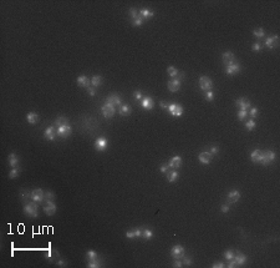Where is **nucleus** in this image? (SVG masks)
<instances>
[{"mask_svg":"<svg viewBox=\"0 0 280 268\" xmlns=\"http://www.w3.org/2000/svg\"><path fill=\"white\" fill-rule=\"evenodd\" d=\"M24 212L25 214H28L30 217H34L36 218L39 216V206H38V202H34V201H29L24 204Z\"/></svg>","mask_w":280,"mask_h":268,"instance_id":"nucleus-1","label":"nucleus"},{"mask_svg":"<svg viewBox=\"0 0 280 268\" xmlns=\"http://www.w3.org/2000/svg\"><path fill=\"white\" fill-rule=\"evenodd\" d=\"M31 201L34 202H43L45 201V191H43L41 188H35L31 191Z\"/></svg>","mask_w":280,"mask_h":268,"instance_id":"nucleus-2","label":"nucleus"},{"mask_svg":"<svg viewBox=\"0 0 280 268\" xmlns=\"http://www.w3.org/2000/svg\"><path fill=\"white\" fill-rule=\"evenodd\" d=\"M199 86L204 91H210L213 87V81L208 76H202L199 79Z\"/></svg>","mask_w":280,"mask_h":268,"instance_id":"nucleus-3","label":"nucleus"},{"mask_svg":"<svg viewBox=\"0 0 280 268\" xmlns=\"http://www.w3.org/2000/svg\"><path fill=\"white\" fill-rule=\"evenodd\" d=\"M184 253H186V251H184L183 247L179 246V244L173 246L172 249H171V256L173 257L174 259H181L182 257L184 256Z\"/></svg>","mask_w":280,"mask_h":268,"instance_id":"nucleus-4","label":"nucleus"},{"mask_svg":"<svg viewBox=\"0 0 280 268\" xmlns=\"http://www.w3.org/2000/svg\"><path fill=\"white\" fill-rule=\"evenodd\" d=\"M168 111L171 112L172 116L174 117H179L183 115V107L181 105L178 104H170V106H168Z\"/></svg>","mask_w":280,"mask_h":268,"instance_id":"nucleus-5","label":"nucleus"},{"mask_svg":"<svg viewBox=\"0 0 280 268\" xmlns=\"http://www.w3.org/2000/svg\"><path fill=\"white\" fill-rule=\"evenodd\" d=\"M101 111H102V115L106 119H110V117H113V115H115V112H116V109H115V106H112L111 104H105L103 106H102V109H101Z\"/></svg>","mask_w":280,"mask_h":268,"instance_id":"nucleus-6","label":"nucleus"},{"mask_svg":"<svg viewBox=\"0 0 280 268\" xmlns=\"http://www.w3.org/2000/svg\"><path fill=\"white\" fill-rule=\"evenodd\" d=\"M274 159H275V152H274V151H263L260 164H263L264 166H266L269 162H271Z\"/></svg>","mask_w":280,"mask_h":268,"instance_id":"nucleus-7","label":"nucleus"},{"mask_svg":"<svg viewBox=\"0 0 280 268\" xmlns=\"http://www.w3.org/2000/svg\"><path fill=\"white\" fill-rule=\"evenodd\" d=\"M71 126L70 125H66V126H59V127H56V132H57V136H60L62 139H66L68 135L71 134Z\"/></svg>","mask_w":280,"mask_h":268,"instance_id":"nucleus-8","label":"nucleus"},{"mask_svg":"<svg viewBox=\"0 0 280 268\" xmlns=\"http://www.w3.org/2000/svg\"><path fill=\"white\" fill-rule=\"evenodd\" d=\"M44 212L47 214V216H52V214L56 213V204L54 203V201H47L45 204H44Z\"/></svg>","mask_w":280,"mask_h":268,"instance_id":"nucleus-9","label":"nucleus"},{"mask_svg":"<svg viewBox=\"0 0 280 268\" xmlns=\"http://www.w3.org/2000/svg\"><path fill=\"white\" fill-rule=\"evenodd\" d=\"M222 60H223V64L227 65V66H229L232 64H234L235 62V57H234V54L233 52H230V51H225L223 56H222Z\"/></svg>","mask_w":280,"mask_h":268,"instance_id":"nucleus-10","label":"nucleus"},{"mask_svg":"<svg viewBox=\"0 0 280 268\" xmlns=\"http://www.w3.org/2000/svg\"><path fill=\"white\" fill-rule=\"evenodd\" d=\"M168 90L171 92H177L179 89H181V80L179 79H172V80L168 81Z\"/></svg>","mask_w":280,"mask_h":268,"instance_id":"nucleus-11","label":"nucleus"},{"mask_svg":"<svg viewBox=\"0 0 280 268\" xmlns=\"http://www.w3.org/2000/svg\"><path fill=\"white\" fill-rule=\"evenodd\" d=\"M278 45H279L278 35H273V36H270V38H268L265 40V46L268 49H274V48H276Z\"/></svg>","mask_w":280,"mask_h":268,"instance_id":"nucleus-12","label":"nucleus"},{"mask_svg":"<svg viewBox=\"0 0 280 268\" xmlns=\"http://www.w3.org/2000/svg\"><path fill=\"white\" fill-rule=\"evenodd\" d=\"M56 135H57V132H56V129L54 127V126H50V127H47V129L45 130V134H44L45 139L49 140V141H54L55 137H56Z\"/></svg>","mask_w":280,"mask_h":268,"instance_id":"nucleus-13","label":"nucleus"},{"mask_svg":"<svg viewBox=\"0 0 280 268\" xmlns=\"http://www.w3.org/2000/svg\"><path fill=\"white\" fill-rule=\"evenodd\" d=\"M181 165H182V159H181L179 156H174V157H172L171 161H170V164H168L170 169H173V170L179 169V167H181Z\"/></svg>","mask_w":280,"mask_h":268,"instance_id":"nucleus-14","label":"nucleus"},{"mask_svg":"<svg viewBox=\"0 0 280 268\" xmlns=\"http://www.w3.org/2000/svg\"><path fill=\"white\" fill-rule=\"evenodd\" d=\"M106 147H107L106 139L100 137V139H97L96 141H95V149H96L97 151H103V150H106Z\"/></svg>","mask_w":280,"mask_h":268,"instance_id":"nucleus-15","label":"nucleus"},{"mask_svg":"<svg viewBox=\"0 0 280 268\" xmlns=\"http://www.w3.org/2000/svg\"><path fill=\"white\" fill-rule=\"evenodd\" d=\"M212 159H213V155L210 154V152H202V154H199V156H198V160L204 165L209 164V162L212 161Z\"/></svg>","mask_w":280,"mask_h":268,"instance_id":"nucleus-16","label":"nucleus"},{"mask_svg":"<svg viewBox=\"0 0 280 268\" xmlns=\"http://www.w3.org/2000/svg\"><path fill=\"white\" fill-rule=\"evenodd\" d=\"M235 104H237V106L239 107L240 110H247V111H248V110L250 109V102L248 101L247 99H243V97L238 99Z\"/></svg>","mask_w":280,"mask_h":268,"instance_id":"nucleus-17","label":"nucleus"},{"mask_svg":"<svg viewBox=\"0 0 280 268\" xmlns=\"http://www.w3.org/2000/svg\"><path fill=\"white\" fill-rule=\"evenodd\" d=\"M141 106L143 107L145 110H151L155 106V101L151 99V97H143L141 101Z\"/></svg>","mask_w":280,"mask_h":268,"instance_id":"nucleus-18","label":"nucleus"},{"mask_svg":"<svg viewBox=\"0 0 280 268\" xmlns=\"http://www.w3.org/2000/svg\"><path fill=\"white\" fill-rule=\"evenodd\" d=\"M225 71H227V74H228V75H234V74H237V72H239V71H240V65L235 61L234 64H232V65H229V66H227Z\"/></svg>","mask_w":280,"mask_h":268,"instance_id":"nucleus-19","label":"nucleus"},{"mask_svg":"<svg viewBox=\"0 0 280 268\" xmlns=\"http://www.w3.org/2000/svg\"><path fill=\"white\" fill-rule=\"evenodd\" d=\"M106 102H107V104H111L112 106H117V105H121V99L118 97L117 94H112V95H110V96L106 99Z\"/></svg>","mask_w":280,"mask_h":268,"instance_id":"nucleus-20","label":"nucleus"},{"mask_svg":"<svg viewBox=\"0 0 280 268\" xmlns=\"http://www.w3.org/2000/svg\"><path fill=\"white\" fill-rule=\"evenodd\" d=\"M77 84H78V86H82V87H90V84H91V80L87 77V76H78L77 77Z\"/></svg>","mask_w":280,"mask_h":268,"instance_id":"nucleus-21","label":"nucleus"},{"mask_svg":"<svg viewBox=\"0 0 280 268\" xmlns=\"http://www.w3.org/2000/svg\"><path fill=\"white\" fill-rule=\"evenodd\" d=\"M234 261L237 262V264H238V266H242V264H244V263H245V261H247V256H245V254H243V253H240V252H234Z\"/></svg>","mask_w":280,"mask_h":268,"instance_id":"nucleus-22","label":"nucleus"},{"mask_svg":"<svg viewBox=\"0 0 280 268\" xmlns=\"http://www.w3.org/2000/svg\"><path fill=\"white\" fill-rule=\"evenodd\" d=\"M239 198H240V192L237 191V190H234V191L229 192V195H228V202H229V203H235Z\"/></svg>","mask_w":280,"mask_h":268,"instance_id":"nucleus-23","label":"nucleus"},{"mask_svg":"<svg viewBox=\"0 0 280 268\" xmlns=\"http://www.w3.org/2000/svg\"><path fill=\"white\" fill-rule=\"evenodd\" d=\"M26 120H28L29 124L34 125V124H36L39 121V115L36 112H29L28 115H26Z\"/></svg>","mask_w":280,"mask_h":268,"instance_id":"nucleus-24","label":"nucleus"},{"mask_svg":"<svg viewBox=\"0 0 280 268\" xmlns=\"http://www.w3.org/2000/svg\"><path fill=\"white\" fill-rule=\"evenodd\" d=\"M261 155H263V151H260V150H254V151L252 152V155H250V159H252L253 162H260Z\"/></svg>","mask_w":280,"mask_h":268,"instance_id":"nucleus-25","label":"nucleus"},{"mask_svg":"<svg viewBox=\"0 0 280 268\" xmlns=\"http://www.w3.org/2000/svg\"><path fill=\"white\" fill-rule=\"evenodd\" d=\"M8 161H9V165L11 166V169H14V167H18V165H19V160H18V157L15 156V154H13V152L9 155Z\"/></svg>","mask_w":280,"mask_h":268,"instance_id":"nucleus-26","label":"nucleus"},{"mask_svg":"<svg viewBox=\"0 0 280 268\" xmlns=\"http://www.w3.org/2000/svg\"><path fill=\"white\" fill-rule=\"evenodd\" d=\"M140 16L143 20L148 19V18H152L153 16V11H151V10H148V9H142V10H140Z\"/></svg>","mask_w":280,"mask_h":268,"instance_id":"nucleus-27","label":"nucleus"},{"mask_svg":"<svg viewBox=\"0 0 280 268\" xmlns=\"http://www.w3.org/2000/svg\"><path fill=\"white\" fill-rule=\"evenodd\" d=\"M55 125L59 127V126H66L68 125V119L65 117V116H60V117H57L55 120Z\"/></svg>","mask_w":280,"mask_h":268,"instance_id":"nucleus-28","label":"nucleus"},{"mask_svg":"<svg viewBox=\"0 0 280 268\" xmlns=\"http://www.w3.org/2000/svg\"><path fill=\"white\" fill-rule=\"evenodd\" d=\"M177 178H178V172L176 170L167 172V180H168V182H174V181H177Z\"/></svg>","mask_w":280,"mask_h":268,"instance_id":"nucleus-29","label":"nucleus"},{"mask_svg":"<svg viewBox=\"0 0 280 268\" xmlns=\"http://www.w3.org/2000/svg\"><path fill=\"white\" fill-rule=\"evenodd\" d=\"M100 266H101V261H100L98 257H97V258H95V259L88 261V264H87L88 268H97Z\"/></svg>","mask_w":280,"mask_h":268,"instance_id":"nucleus-30","label":"nucleus"},{"mask_svg":"<svg viewBox=\"0 0 280 268\" xmlns=\"http://www.w3.org/2000/svg\"><path fill=\"white\" fill-rule=\"evenodd\" d=\"M101 82H102V79H101V76H98V75H95V76L91 79V84H92L93 87L100 86V85H101Z\"/></svg>","mask_w":280,"mask_h":268,"instance_id":"nucleus-31","label":"nucleus"},{"mask_svg":"<svg viewBox=\"0 0 280 268\" xmlns=\"http://www.w3.org/2000/svg\"><path fill=\"white\" fill-rule=\"evenodd\" d=\"M142 237H143L145 239H151V238L153 237V232H152L151 229L146 228V229L142 231Z\"/></svg>","mask_w":280,"mask_h":268,"instance_id":"nucleus-32","label":"nucleus"},{"mask_svg":"<svg viewBox=\"0 0 280 268\" xmlns=\"http://www.w3.org/2000/svg\"><path fill=\"white\" fill-rule=\"evenodd\" d=\"M131 112V107L128 106V105H122L120 109V114L121 115H123V116H126V115H128Z\"/></svg>","mask_w":280,"mask_h":268,"instance_id":"nucleus-33","label":"nucleus"},{"mask_svg":"<svg viewBox=\"0 0 280 268\" xmlns=\"http://www.w3.org/2000/svg\"><path fill=\"white\" fill-rule=\"evenodd\" d=\"M223 256H224V258H225L227 261L233 259V258H234V251H233V249H228V251H225Z\"/></svg>","mask_w":280,"mask_h":268,"instance_id":"nucleus-34","label":"nucleus"},{"mask_svg":"<svg viewBox=\"0 0 280 268\" xmlns=\"http://www.w3.org/2000/svg\"><path fill=\"white\" fill-rule=\"evenodd\" d=\"M167 72H168V75H170L171 77H176L178 75V70L176 69V67H173V66H170L167 69Z\"/></svg>","mask_w":280,"mask_h":268,"instance_id":"nucleus-35","label":"nucleus"},{"mask_svg":"<svg viewBox=\"0 0 280 268\" xmlns=\"http://www.w3.org/2000/svg\"><path fill=\"white\" fill-rule=\"evenodd\" d=\"M264 29H261V28H259V29H255L254 31H253V35L255 36V38H258V39H260V38H263L264 36Z\"/></svg>","mask_w":280,"mask_h":268,"instance_id":"nucleus-36","label":"nucleus"},{"mask_svg":"<svg viewBox=\"0 0 280 268\" xmlns=\"http://www.w3.org/2000/svg\"><path fill=\"white\" fill-rule=\"evenodd\" d=\"M130 15H131V19L135 20V19H137V18H140V11H138L137 9L132 8V9H130Z\"/></svg>","mask_w":280,"mask_h":268,"instance_id":"nucleus-37","label":"nucleus"},{"mask_svg":"<svg viewBox=\"0 0 280 268\" xmlns=\"http://www.w3.org/2000/svg\"><path fill=\"white\" fill-rule=\"evenodd\" d=\"M19 172H20V169L14 167V169H11V171H10V173H9V178H16L18 175H19Z\"/></svg>","mask_w":280,"mask_h":268,"instance_id":"nucleus-38","label":"nucleus"},{"mask_svg":"<svg viewBox=\"0 0 280 268\" xmlns=\"http://www.w3.org/2000/svg\"><path fill=\"white\" fill-rule=\"evenodd\" d=\"M55 199V195H54V192H51V191H46L45 192V201H54Z\"/></svg>","mask_w":280,"mask_h":268,"instance_id":"nucleus-39","label":"nucleus"},{"mask_svg":"<svg viewBox=\"0 0 280 268\" xmlns=\"http://www.w3.org/2000/svg\"><path fill=\"white\" fill-rule=\"evenodd\" d=\"M245 127H247V130H249V131L254 130V129H255V122H254V120L250 119L249 121H248V122L245 124Z\"/></svg>","mask_w":280,"mask_h":268,"instance_id":"nucleus-40","label":"nucleus"},{"mask_svg":"<svg viewBox=\"0 0 280 268\" xmlns=\"http://www.w3.org/2000/svg\"><path fill=\"white\" fill-rule=\"evenodd\" d=\"M247 116H248V111H247V110H239V112H238V119H239V120H244Z\"/></svg>","mask_w":280,"mask_h":268,"instance_id":"nucleus-41","label":"nucleus"},{"mask_svg":"<svg viewBox=\"0 0 280 268\" xmlns=\"http://www.w3.org/2000/svg\"><path fill=\"white\" fill-rule=\"evenodd\" d=\"M97 253L95 251H88L87 252V258H88V261H91V259H95V258H97Z\"/></svg>","mask_w":280,"mask_h":268,"instance_id":"nucleus-42","label":"nucleus"},{"mask_svg":"<svg viewBox=\"0 0 280 268\" xmlns=\"http://www.w3.org/2000/svg\"><path fill=\"white\" fill-rule=\"evenodd\" d=\"M142 24H143V19H142L141 16L135 19V20H132V25H133V26H141Z\"/></svg>","mask_w":280,"mask_h":268,"instance_id":"nucleus-43","label":"nucleus"},{"mask_svg":"<svg viewBox=\"0 0 280 268\" xmlns=\"http://www.w3.org/2000/svg\"><path fill=\"white\" fill-rule=\"evenodd\" d=\"M182 258H183V264H184V266H191V264L193 263L192 258H189V257H186V256H183Z\"/></svg>","mask_w":280,"mask_h":268,"instance_id":"nucleus-44","label":"nucleus"},{"mask_svg":"<svg viewBox=\"0 0 280 268\" xmlns=\"http://www.w3.org/2000/svg\"><path fill=\"white\" fill-rule=\"evenodd\" d=\"M133 96H135V99H136V100H138V101H141V100L143 99V96H142V92H141V91H138V90L133 92Z\"/></svg>","mask_w":280,"mask_h":268,"instance_id":"nucleus-45","label":"nucleus"},{"mask_svg":"<svg viewBox=\"0 0 280 268\" xmlns=\"http://www.w3.org/2000/svg\"><path fill=\"white\" fill-rule=\"evenodd\" d=\"M227 267H228V268H234V267H238V264H237V262L234 261V258L228 261V264H227Z\"/></svg>","mask_w":280,"mask_h":268,"instance_id":"nucleus-46","label":"nucleus"},{"mask_svg":"<svg viewBox=\"0 0 280 268\" xmlns=\"http://www.w3.org/2000/svg\"><path fill=\"white\" fill-rule=\"evenodd\" d=\"M205 99H207L208 101H213V99H214V95H213L212 90H210V91H207V94H205Z\"/></svg>","mask_w":280,"mask_h":268,"instance_id":"nucleus-47","label":"nucleus"},{"mask_svg":"<svg viewBox=\"0 0 280 268\" xmlns=\"http://www.w3.org/2000/svg\"><path fill=\"white\" fill-rule=\"evenodd\" d=\"M254 51H260L261 49H263V45L260 44V43H255L254 45H253V48H252Z\"/></svg>","mask_w":280,"mask_h":268,"instance_id":"nucleus-48","label":"nucleus"},{"mask_svg":"<svg viewBox=\"0 0 280 268\" xmlns=\"http://www.w3.org/2000/svg\"><path fill=\"white\" fill-rule=\"evenodd\" d=\"M256 116H258V109H256V107L250 109V117L254 119V117H256Z\"/></svg>","mask_w":280,"mask_h":268,"instance_id":"nucleus-49","label":"nucleus"},{"mask_svg":"<svg viewBox=\"0 0 280 268\" xmlns=\"http://www.w3.org/2000/svg\"><path fill=\"white\" fill-rule=\"evenodd\" d=\"M182 266H183V262L181 259H176V261H174V263H173L174 268H181Z\"/></svg>","mask_w":280,"mask_h":268,"instance_id":"nucleus-50","label":"nucleus"},{"mask_svg":"<svg viewBox=\"0 0 280 268\" xmlns=\"http://www.w3.org/2000/svg\"><path fill=\"white\" fill-rule=\"evenodd\" d=\"M170 166L168 165H162L161 166V172H163V173H167V172H170Z\"/></svg>","mask_w":280,"mask_h":268,"instance_id":"nucleus-51","label":"nucleus"},{"mask_svg":"<svg viewBox=\"0 0 280 268\" xmlns=\"http://www.w3.org/2000/svg\"><path fill=\"white\" fill-rule=\"evenodd\" d=\"M126 237L127 238H135V232L133 231H127V232H126Z\"/></svg>","mask_w":280,"mask_h":268,"instance_id":"nucleus-52","label":"nucleus"},{"mask_svg":"<svg viewBox=\"0 0 280 268\" xmlns=\"http://www.w3.org/2000/svg\"><path fill=\"white\" fill-rule=\"evenodd\" d=\"M133 232H135V237H142V231L140 228H136Z\"/></svg>","mask_w":280,"mask_h":268,"instance_id":"nucleus-53","label":"nucleus"},{"mask_svg":"<svg viewBox=\"0 0 280 268\" xmlns=\"http://www.w3.org/2000/svg\"><path fill=\"white\" fill-rule=\"evenodd\" d=\"M228 211H229V204H228V203H227V204H223V206H222V212H223V213H227Z\"/></svg>","mask_w":280,"mask_h":268,"instance_id":"nucleus-54","label":"nucleus"},{"mask_svg":"<svg viewBox=\"0 0 280 268\" xmlns=\"http://www.w3.org/2000/svg\"><path fill=\"white\" fill-rule=\"evenodd\" d=\"M87 91H88V94L91 96H95V94H96V90H95V87H88L87 89Z\"/></svg>","mask_w":280,"mask_h":268,"instance_id":"nucleus-55","label":"nucleus"},{"mask_svg":"<svg viewBox=\"0 0 280 268\" xmlns=\"http://www.w3.org/2000/svg\"><path fill=\"white\" fill-rule=\"evenodd\" d=\"M213 268H222V267H224V264L222 263V262H215V263L212 266Z\"/></svg>","mask_w":280,"mask_h":268,"instance_id":"nucleus-56","label":"nucleus"},{"mask_svg":"<svg viewBox=\"0 0 280 268\" xmlns=\"http://www.w3.org/2000/svg\"><path fill=\"white\" fill-rule=\"evenodd\" d=\"M218 151H219V149H218V147H212V151H210V154H212V155H215V154H218Z\"/></svg>","mask_w":280,"mask_h":268,"instance_id":"nucleus-57","label":"nucleus"},{"mask_svg":"<svg viewBox=\"0 0 280 268\" xmlns=\"http://www.w3.org/2000/svg\"><path fill=\"white\" fill-rule=\"evenodd\" d=\"M57 266H59V267H65V266H66V262H65L64 259H61V261L57 262Z\"/></svg>","mask_w":280,"mask_h":268,"instance_id":"nucleus-58","label":"nucleus"},{"mask_svg":"<svg viewBox=\"0 0 280 268\" xmlns=\"http://www.w3.org/2000/svg\"><path fill=\"white\" fill-rule=\"evenodd\" d=\"M168 106H170V104H167L166 101H161V107H163V109H168Z\"/></svg>","mask_w":280,"mask_h":268,"instance_id":"nucleus-59","label":"nucleus"}]
</instances>
